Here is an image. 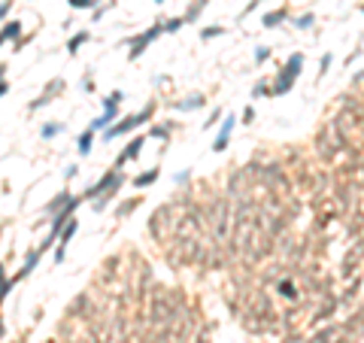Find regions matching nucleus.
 <instances>
[{
    "label": "nucleus",
    "mask_w": 364,
    "mask_h": 343,
    "mask_svg": "<svg viewBox=\"0 0 364 343\" xmlns=\"http://www.w3.org/2000/svg\"><path fill=\"white\" fill-rule=\"evenodd\" d=\"M301 64H304V55H291V58H288V64H285V70H282V79L276 82V94H282V92H288V88H291V82H294V76H298Z\"/></svg>",
    "instance_id": "obj_1"
},
{
    "label": "nucleus",
    "mask_w": 364,
    "mask_h": 343,
    "mask_svg": "<svg viewBox=\"0 0 364 343\" xmlns=\"http://www.w3.org/2000/svg\"><path fill=\"white\" fill-rule=\"evenodd\" d=\"M149 116H152V110H149V106H146L143 113H137V116H128L125 122H121V125H115V128H110V131H107V140H110V137H118V134H128L131 128H137V125H143Z\"/></svg>",
    "instance_id": "obj_2"
},
{
    "label": "nucleus",
    "mask_w": 364,
    "mask_h": 343,
    "mask_svg": "<svg viewBox=\"0 0 364 343\" xmlns=\"http://www.w3.org/2000/svg\"><path fill=\"white\" fill-rule=\"evenodd\" d=\"M161 31H167V28H161V25H155V28H149L146 33H140V37H137V43H134V49H131V58H137V55H143V49L158 37Z\"/></svg>",
    "instance_id": "obj_3"
},
{
    "label": "nucleus",
    "mask_w": 364,
    "mask_h": 343,
    "mask_svg": "<svg viewBox=\"0 0 364 343\" xmlns=\"http://www.w3.org/2000/svg\"><path fill=\"white\" fill-rule=\"evenodd\" d=\"M234 122H237L234 116H231V119H224V125H222V134H219L216 146H213L216 152H222V149H224V143H228V137H231V131H234Z\"/></svg>",
    "instance_id": "obj_4"
},
{
    "label": "nucleus",
    "mask_w": 364,
    "mask_h": 343,
    "mask_svg": "<svg viewBox=\"0 0 364 343\" xmlns=\"http://www.w3.org/2000/svg\"><path fill=\"white\" fill-rule=\"evenodd\" d=\"M140 146H143V137H137V140L131 143V146L125 149V155H121V158H118V164H125V161H128V158H137V155H140Z\"/></svg>",
    "instance_id": "obj_5"
},
{
    "label": "nucleus",
    "mask_w": 364,
    "mask_h": 343,
    "mask_svg": "<svg viewBox=\"0 0 364 343\" xmlns=\"http://www.w3.org/2000/svg\"><path fill=\"white\" fill-rule=\"evenodd\" d=\"M82 43H88V31H79L76 37H73L70 43H67V52L73 55V52H79V46H82Z\"/></svg>",
    "instance_id": "obj_6"
},
{
    "label": "nucleus",
    "mask_w": 364,
    "mask_h": 343,
    "mask_svg": "<svg viewBox=\"0 0 364 343\" xmlns=\"http://www.w3.org/2000/svg\"><path fill=\"white\" fill-rule=\"evenodd\" d=\"M285 19V9H273L264 15V28H276V22H282Z\"/></svg>",
    "instance_id": "obj_7"
},
{
    "label": "nucleus",
    "mask_w": 364,
    "mask_h": 343,
    "mask_svg": "<svg viewBox=\"0 0 364 343\" xmlns=\"http://www.w3.org/2000/svg\"><path fill=\"white\" fill-rule=\"evenodd\" d=\"M22 33V25L19 22H6V28H3V40H15Z\"/></svg>",
    "instance_id": "obj_8"
},
{
    "label": "nucleus",
    "mask_w": 364,
    "mask_h": 343,
    "mask_svg": "<svg viewBox=\"0 0 364 343\" xmlns=\"http://www.w3.org/2000/svg\"><path fill=\"white\" fill-rule=\"evenodd\" d=\"M88 152H91V131H85L79 137V155H88Z\"/></svg>",
    "instance_id": "obj_9"
},
{
    "label": "nucleus",
    "mask_w": 364,
    "mask_h": 343,
    "mask_svg": "<svg viewBox=\"0 0 364 343\" xmlns=\"http://www.w3.org/2000/svg\"><path fill=\"white\" fill-rule=\"evenodd\" d=\"M155 179H158V170H149V173H143V176H137L134 186H149V183H155Z\"/></svg>",
    "instance_id": "obj_10"
},
{
    "label": "nucleus",
    "mask_w": 364,
    "mask_h": 343,
    "mask_svg": "<svg viewBox=\"0 0 364 343\" xmlns=\"http://www.w3.org/2000/svg\"><path fill=\"white\" fill-rule=\"evenodd\" d=\"M200 103H203L200 97H192V100H185V103H176V106H179V110H195V106H200Z\"/></svg>",
    "instance_id": "obj_11"
},
{
    "label": "nucleus",
    "mask_w": 364,
    "mask_h": 343,
    "mask_svg": "<svg viewBox=\"0 0 364 343\" xmlns=\"http://www.w3.org/2000/svg\"><path fill=\"white\" fill-rule=\"evenodd\" d=\"M70 6L73 9H88V6H94V0H70Z\"/></svg>",
    "instance_id": "obj_12"
},
{
    "label": "nucleus",
    "mask_w": 364,
    "mask_h": 343,
    "mask_svg": "<svg viewBox=\"0 0 364 343\" xmlns=\"http://www.w3.org/2000/svg\"><path fill=\"white\" fill-rule=\"evenodd\" d=\"M61 131V125H46V128H43V137H55Z\"/></svg>",
    "instance_id": "obj_13"
},
{
    "label": "nucleus",
    "mask_w": 364,
    "mask_h": 343,
    "mask_svg": "<svg viewBox=\"0 0 364 343\" xmlns=\"http://www.w3.org/2000/svg\"><path fill=\"white\" fill-rule=\"evenodd\" d=\"M185 25V19H173V22H167V31H179Z\"/></svg>",
    "instance_id": "obj_14"
},
{
    "label": "nucleus",
    "mask_w": 364,
    "mask_h": 343,
    "mask_svg": "<svg viewBox=\"0 0 364 343\" xmlns=\"http://www.w3.org/2000/svg\"><path fill=\"white\" fill-rule=\"evenodd\" d=\"M219 33H222V28H210V31H203L200 37H203V40H210V37H219Z\"/></svg>",
    "instance_id": "obj_15"
},
{
    "label": "nucleus",
    "mask_w": 364,
    "mask_h": 343,
    "mask_svg": "<svg viewBox=\"0 0 364 343\" xmlns=\"http://www.w3.org/2000/svg\"><path fill=\"white\" fill-rule=\"evenodd\" d=\"M309 25H313V15H301L298 19V28H309Z\"/></svg>",
    "instance_id": "obj_16"
},
{
    "label": "nucleus",
    "mask_w": 364,
    "mask_h": 343,
    "mask_svg": "<svg viewBox=\"0 0 364 343\" xmlns=\"http://www.w3.org/2000/svg\"><path fill=\"white\" fill-rule=\"evenodd\" d=\"M219 116H222V110H216V113H213V116H210V122H203V128H213V125H216V122H219Z\"/></svg>",
    "instance_id": "obj_17"
}]
</instances>
